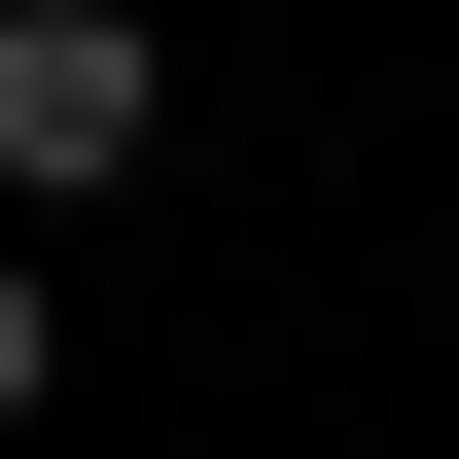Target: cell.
<instances>
[{"label": "cell", "mask_w": 459, "mask_h": 459, "mask_svg": "<svg viewBox=\"0 0 459 459\" xmlns=\"http://www.w3.org/2000/svg\"><path fill=\"white\" fill-rule=\"evenodd\" d=\"M142 142H177V71H142V0H0V177L71 212V177H142Z\"/></svg>", "instance_id": "1"}, {"label": "cell", "mask_w": 459, "mask_h": 459, "mask_svg": "<svg viewBox=\"0 0 459 459\" xmlns=\"http://www.w3.org/2000/svg\"><path fill=\"white\" fill-rule=\"evenodd\" d=\"M36 389H71V318H36V247H0V424H36Z\"/></svg>", "instance_id": "2"}]
</instances>
